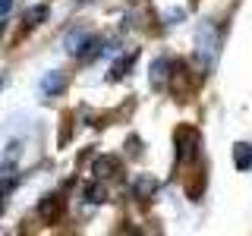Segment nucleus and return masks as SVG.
<instances>
[{
  "mask_svg": "<svg viewBox=\"0 0 252 236\" xmlns=\"http://www.w3.org/2000/svg\"><path fill=\"white\" fill-rule=\"evenodd\" d=\"M173 142H177V157L180 161H192L202 139H199V129H195V126H180V129L173 132Z\"/></svg>",
  "mask_w": 252,
  "mask_h": 236,
  "instance_id": "f257e3e1",
  "label": "nucleus"
},
{
  "mask_svg": "<svg viewBox=\"0 0 252 236\" xmlns=\"http://www.w3.org/2000/svg\"><path fill=\"white\" fill-rule=\"evenodd\" d=\"M66 88V79H63V73H47L44 82H41V94L44 98H57V94Z\"/></svg>",
  "mask_w": 252,
  "mask_h": 236,
  "instance_id": "f03ea898",
  "label": "nucleus"
},
{
  "mask_svg": "<svg viewBox=\"0 0 252 236\" xmlns=\"http://www.w3.org/2000/svg\"><path fill=\"white\" fill-rule=\"evenodd\" d=\"M38 211H41L44 220H57L60 211H63V199H60V195H44L41 205H38Z\"/></svg>",
  "mask_w": 252,
  "mask_h": 236,
  "instance_id": "7ed1b4c3",
  "label": "nucleus"
},
{
  "mask_svg": "<svg viewBox=\"0 0 252 236\" xmlns=\"http://www.w3.org/2000/svg\"><path fill=\"white\" fill-rule=\"evenodd\" d=\"M167 69H170V60H167V57L155 60V66H152V88H155V91L164 88V82H167V76H170Z\"/></svg>",
  "mask_w": 252,
  "mask_h": 236,
  "instance_id": "20e7f679",
  "label": "nucleus"
},
{
  "mask_svg": "<svg viewBox=\"0 0 252 236\" xmlns=\"http://www.w3.org/2000/svg\"><path fill=\"white\" fill-rule=\"evenodd\" d=\"M233 161H236V170H249L252 167V145H246V142L233 145Z\"/></svg>",
  "mask_w": 252,
  "mask_h": 236,
  "instance_id": "39448f33",
  "label": "nucleus"
},
{
  "mask_svg": "<svg viewBox=\"0 0 252 236\" xmlns=\"http://www.w3.org/2000/svg\"><path fill=\"white\" fill-rule=\"evenodd\" d=\"M44 19H47V6H44V3L29 6L26 16H22V22H29V26H38V22H44Z\"/></svg>",
  "mask_w": 252,
  "mask_h": 236,
  "instance_id": "423d86ee",
  "label": "nucleus"
},
{
  "mask_svg": "<svg viewBox=\"0 0 252 236\" xmlns=\"http://www.w3.org/2000/svg\"><path fill=\"white\" fill-rule=\"evenodd\" d=\"M117 167H120V161H117V157H101L98 164H94V177H110V173H114Z\"/></svg>",
  "mask_w": 252,
  "mask_h": 236,
  "instance_id": "0eeeda50",
  "label": "nucleus"
},
{
  "mask_svg": "<svg viewBox=\"0 0 252 236\" xmlns=\"http://www.w3.org/2000/svg\"><path fill=\"white\" fill-rule=\"evenodd\" d=\"M155 189H158V183H155L152 177H139L136 179V195H139V199H148Z\"/></svg>",
  "mask_w": 252,
  "mask_h": 236,
  "instance_id": "6e6552de",
  "label": "nucleus"
},
{
  "mask_svg": "<svg viewBox=\"0 0 252 236\" xmlns=\"http://www.w3.org/2000/svg\"><path fill=\"white\" fill-rule=\"evenodd\" d=\"M132 60H136V51H129V57H123V60H117V63H114V69H110V79H120L123 73H129V66H132Z\"/></svg>",
  "mask_w": 252,
  "mask_h": 236,
  "instance_id": "1a4fd4ad",
  "label": "nucleus"
},
{
  "mask_svg": "<svg viewBox=\"0 0 252 236\" xmlns=\"http://www.w3.org/2000/svg\"><path fill=\"white\" fill-rule=\"evenodd\" d=\"M16 183H19L16 177H3V179H0V199H6V195L16 189Z\"/></svg>",
  "mask_w": 252,
  "mask_h": 236,
  "instance_id": "9d476101",
  "label": "nucleus"
},
{
  "mask_svg": "<svg viewBox=\"0 0 252 236\" xmlns=\"http://www.w3.org/2000/svg\"><path fill=\"white\" fill-rule=\"evenodd\" d=\"M85 199H89V202H104V189L89 186V189H85Z\"/></svg>",
  "mask_w": 252,
  "mask_h": 236,
  "instance_id": "9b49d317",
  "label": "nucleus"
},
{
  "mask_svg": "<svg viewBox=\"0 0 252 236\" xmlns=\"http://www.w3.org/2000/svg\"><path fill=\"white\" fill-rule=\"evenodd\" d=\"M10 6H13V0H0V16L10 13Z\"/></svg>",
  "mask_w": 252,
  "mask_h": 236,
  "instance_id": "f8f14e48",
  "label": "nucleus"
},
{
  "mask_svg": "<svg viewBox=\"0 0 252 236\" xmlns=\"http://www.w3.org/2000/svg\"><path fill=\"white\" fill-rule=\"evenodd\" d=\"M0 88H3V79H0Z\"/></svg>",
  "mask_w": 252,
  "mask_h": 236,
  "instance_id": "ddd939ff",
  "label": "nucleus"
},
{
  "mask_svg": "<svg viewBox=\"0 0 252 236\" xmlns=\"http://www.w3.org/2000/svg\"><path fill=\"white\" fill-rule=\"evenodd\" d=\"M0 29H3V22H0Z\"/></svg>",
  "mask_w": 252,
  "mask_h": 236,
  "instance_id": "4468645a",
  "label": "nucleus"
}]
</instances>
